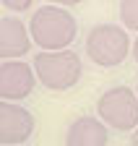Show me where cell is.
<instances>
[{
	"instance_id": "12",
	"label": "cell",
	"mask_w": 138,
	"mask_h": 146,
	"mask_svg": "<svg viewBox=\"0 0 138 146\" xmlns=\"http://www.w3.org/2000/svg\"><path fill=\"white\" fill-rule=\"evenodd\" d=\"M133 60L138 63V36H135V42H133Z\"/></svg>"
},
{
	"instance_id": "5",
	"label": "cell",
	"mask_w": 138,
	"mask_h": 146,
	"mask_svg": "<svg viewBox=\"0 0 138 146\" xmlns=\"http://www.w3.org/2000/svg\"><path fill=\"white\" fill-rule=\"evenodd\" d=\"M37 84V73L34 65L24 60H3L0 65V97L3 102H18L29 97Z\"/></svg>"
},
{
	"instance_id": "8",
	"label": "cell",
	"mask_w": 138,
	"mask_h": 146,
	"mask_svg": "<svg viewBox=\"0 0 138 146\" xmlns=\"http://www.w3.org/2000/svg\"><path fill=\"white\" fill-rule=\"evenodd\" d=\"M110 131L99 117H76L65 133V146H107Z\"/></svg>"
},
{
	"instance_id": "13",
	"label": "cell",
	"mask_w": 138,
	"mask_h": 146,
	"mask_svg": "<svg viewBox=\"0 0 138 146\" xmlns=\"http://www.w3.org/2000/svg\"><path fill=\"white\" fill-rule=\"evenodd\" d=\"M130 146H138V128H135V133H133V138H130Z\"/></svg>"
},
{
	"instance_id": "1",
	"label": "cell",
	"mask_w": 138,
	"mask_h": 146,
	"mask_svg": "<svg viewBox=\"0 0 138 146\" xmlns=\"http://www.w3.org/2000/svg\"><path fill=\"white\" fill-rule=\"evenodd\" d=\"M29 31L34 44L42 47V52H60L68 50V44H73L78 34V21L73 18V13H68V8L42 5L34 11Z\"/></svg>"
},
{
	"instance_id": "10",
	"label": "cell",
	"mask_w": 138,
	"mask_h": 146,
	"mask_svg": "<svg viewBox=\"0 0 138 146\" xmlns=\"http://www.w3.org/2000/svg\"><path fill=\"white\" fill-rule=\"evenodd\" d=\"M3 3V8H8V11H13V13H21V11H26L34 0H0Z\"/></svg>"
},
{
	"instance_id": "7",
	"label": "cell",
	"mask_w": 138,
	"mask_h": 146,
	"mask_svg": "<svg viewBox=\"0 0 138 146\" xmlns=\"http://www.w3.org/2000/svg\"><path fill=\"white\" fill-rule=\"evenodd\" d=\"M31 31L24 26L21 18L16 16H3L0 21V55L3 60H18L21 55L31 50Z\"/></svg>"
},
{
	"instance_id": "9",
	"label": "cell",
	"mask_w": 138,
	"mask_h": 146,
	"mask_svg": "<svg viewBox=\"0 0 138 146\" xmlns=\"http://www.w3.org/2000/svg\"><path fill=\"white\" fill-rule=\"evenodd\" d=\"M120 18L125 29L138 31V0H120Z\"/></svg>"
},
{
	"instance_id": "11",
	"label": "cell",
	"mask_w": 138,
	"mask_h": 146,
	"mask_svg": "<svg viewBox=\"0 0 138 146\" xmlns=\"http://www.w3.org/2000/svg\"><path fill=\"white\" fill-rule=\"evenodd\" d=\"M44 3L50 5H60V8H68V5H78V3H83V0H44Z\"/></svg>"
},
{
	"instance_id": "4",
	"label": "cell",
	"mask_w": 138,
	"mask_h": 146,
	"mask_svg": "<svg viewBox=\"0 0 138 146\" xmlns=\"http://www.w3.org/2000/svg\"><path fill=\"white\" fill-rule=\"evenodd\" d=\"M99 120L115 131L138 128V94L130 86H112L96 102Z\"/></svg>"
},
{
	"instance_id": "6",
	"label": "cell",
	"mask_w": 138,
	"mask_h": 146,
	"mask_svg": "<svg viewBox=\"0 0 138 146\" xmlns=\"http://www.w3.org/2000/svg\"><path fill=\"white\" fill-rule=\"evenodd\" d=\"M34 133V115L16 102L0 104V141L3 146H18Z\"/></svg>"
},
{
	"instance_id": "3",
	"label": "cell",
	"mask_w": 138,
	"mask_h": 146,
	"mask_svg": "<svg viewBox=\"0 0 138 146\" xmlns=\"http://www.w3.org/2000/svg\"><path fill=\"white\" fill-rule=\"evenodd\" d=\"M133 52L130 47V34L123 26L115 24H96L89 29L86 36V55L89 60L102 65V68H115L120 63H125V58Z\"/></svg>"
},
{
	"instance_id": "2",
	"label": "cell",
	"mask_w": 138,
	"mask_h": 146,
	"mask_svg": "<svg viewBox=\"0 0 138 146\" xmlns=\"http://www.w3.org/2000/svg\"><path fill=\"white\" fill-rule=\"evenodd\" d=\"M34 73L50 91H68L73 89L83 73V63L73 50L60 52H39L34 58Z\"/></svg>"
},
{
	"instance_id": "14",
	"label": "cell",
	"mask_w": 138,
	"mask_h": 146,
	"mask_svg": "<svg viewBox=\"0 0 138 146\" xmlns=\"http://www.w3.org/2000/svg\"><path fill=\"white\" fill-rule=\"evenodd\" d=\"M135 94H138V86H135Z\"/></svg>"
}]
</instances>
